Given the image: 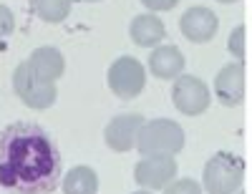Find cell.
<instances>
[{
	"label": "cell",
	"instance_id": "obj_1",
	"mask_svg": "<svg viewBox=\"0 0 252 194\" xmlns=\"http://www.w3.org/2000/svg\"><path fill=\"white\" fill-rule=\"evenodd\" d=\"M61 184V152L33 121L0 131V187L8 194H51Z\"/></svg>",
	"mask_w": 252,
	"mask_h": 194
},
{
	"label": "cell",
	"instance_id": "obj_2",
	"mask_svg": "<svg viewBox=\"0 0 252 194\" xmlns=\"http://www.w3.org/2000/svg\"><path fill=\"white\" fill-rule=\"evenodd\" d=\"M141 157H174L184 149V129L172 119L144 121L136 136Z\"/></svg>",
	"mask_w": 252,
	"mask_h": 194
},
{
	"label": "cell",
	"instance_id": "obj_3",
	"mask_svg": "<svg viewBox=\"0 0 252 194\" xmlns=\"http://www.w3.org/2000/svg\"><path fill=\"white\" fill-rule=\"evenodd\" d=\"M242 179H245V162L232 152H217L204 164L202 189L207 194H237Z\"/></svg>",
	"mask_w": 252,
	"mask_h": 194
},
{
	"label": "cell",
	"instance_id": "obj_4",
	"mask_svg": "<svg viewBox=\"0 0 252 194\" xmlns=\"http://www.w3.org/2000/svg\"><path fill=\"white\" fill-rule=\"evenodd\" d=\"M13 89L18 94V98L23 101L28 109H35V111H43V109H51L58 98V91H56V83L53 81H46L43 76H38L28 61L18 63V68L13 71Z\"/></svg>",
	"mask_w": 252,
	"mask_h": 194
},
{
	"label": "cell",
	"instance_id": "obj_5",
	"mask_svg": "<svg viewBox=\"0 0 252 194\" xmlns=\"http://www.w3.org/2000/svg\"><path fill=\"white\" fill-rule=\"evenodd\" d=\"M106 81H109V89L116 98H136L144 86H146V68L134 58V56H121L116 58L111 66H109V73H106Z\"/></svg>",
	"mask_w": 252,
	"mask_h": 194
},
{
	"label": "cell",
	"instance_id": "obj_6",
	"mask_svg": "<svg viewBox=\"0 0 252 194\" xmlns=\"http://www.w3.org/2000/svg\"><path fill=\"white\" fill-rule=\"evenodd\" d=\"M172 103L184 116H199L209 109L212 98H209V89L202 78L182 73L174 78V86H172Z\"/></svg>",
	"mask_w": 252,
	"mask_h": 194
},
{
	"label": "cell",
	"instance_id": "obj_7",
	"mask_svg": "<svg viewBox=\"0 0 252 194\" xmlns=\"http://www.w3.org/2000/svg\"><path fill=\"white\" fill-rule=\"evenodd\" d=\"M134 179L144 189H164L177 179V159L174 157H144L134 166Z\"/></svg>",
	"mask_w": 252,
	"mask_h": 194
},
{
	"label": "cell",
	"instance_id": "obj_8",
	"mask_svg": "<svg viewBox=\"0 0 252 194\" xmlns=\"http://www.w3.org/2000/svg\"><path fill=\"white\" fill-rule=\"evenodd\" d=\"M144 124L141 114H119L114 116L106 129H103V139H106V146L114 149V152L124 154V152H131L136 146V136H139V129Z\"/></svg>",
	"mask_w": 252,
	"mask_h": 194
},
{
	"label": "cell",
	"instance_id": "obj_9",
	"mask_svg": "<svg viewBox=\"0 0 252 194\" xmlns=\"http://www.w3.org/2000/svg\"><path fill=\"white\" fill-rule=\"evenodd\" d=\"M179 28H182V35L187 40H192V43H209L217 35L220 20H217L215 10H209L204 5H194V8H189L182 15Z\"/></svg>",
	"mask_w": 252,
	"mask_h": 194
},
{
	"label": "cell",
	"instance_id": "obj_10",
	"mask_svg": "<svg viewBox=\"0 0 252 194\" xmlns=\"http://www.w3.org/2000/svg\"><path fill=\"white\" fill-rule=\"evenodd\" d=\"M215 94L222 106H240L245 101V63H227L220 68Z\"/></svg>",
	"mask_w": 252,
	"mask_h": 194
},
{
	"label": "cell",
	"instance_id": "obj_11",
	"mask_svg": "<svg viewBox=\"0 0 252 194\" xmlns=\"http://www.w3.org/2000/svg\"><path fill=\"white\" fill-rule=\"evenodd\" d=\"M184 53L172 46V43H164V46H157L149 56V71L157 76V78H164V81H174L177 76H182L184 71Z\"/></svg>",
	"mask_w": 252,
	"mask_h": 194
},
{
	"label": "cell",
	"instance_id": "obj_12",
	"mask_svg": "<svg viewBox=\"0 0 252 194\" xmlns=\"http://www.w3.org/2000/svg\"><path fill=\"white\" fill-rule=\"evenodd\" d=\"M129 38L141 48H157L166 38V28L161 23V18H157L154 13H144L129 23Z\"/></svg>",
	"mask_w": 252,
	"mask_h": 194
},
{
	"label": "cell",
	"instance_id": "obj_13",
	"mask_svg": "<svg viewBox=\"0 0 252 194\" xmlns=\"http://www.w3.org/2000/svg\"><path fill=\"white\" fill-rule=\"evenodd\" d=\"M28 66L38 73L43 76L46 81H58L63 76V71H66V61H63V53L53 46H43V48H35L28 58Z\"/></svg>",
	"mask_w": 252,
	"mask_h": 194
},
{
	"label": "cell",
	"instance_id": "obj_14",
	"mask_svg": "<svg viewBox=\"0 0 252 194\" xmlns=\"http://www.w3.org/2000/svg\"><path fill=\"white\" fill-rule=\"evenodd\" d=\"M61 187H63V194H98V174L81 164V166H73L66 177H61Z\"/></svg>",
	"mask_w": 252,
	"mask_h": 194
},
{
	"label": "cell",
	"instance_id": "obj_15",
	"mask_svg": "<svg viewBox=\"0 0 252 194\" xmlns=\"http://www.w3.org/2000/svg\"><path fill=\"white\" fill-rule=\"evenodd\" d=\"M33 13L43 23H63L71 15V0H33Z\"/></svg>",
	"mask_w": 252,
	"mask_h": 194
},
{
	"label": "cell",
	"instance_id": "obj_16",
	"mask_svg": "<svg viewBox=\"0 0 252 194\" xmlns=\"http://www.w3.org/2000/svg\"><path fill=\"white\" fill-rule=\"evenodd\" d=\"M227 48H229V53H232L235 63L247 61V28L245 26L232 28V33H229V38H227Z\"/></svg>",
	"mask_w": 252,
	"mask_h": 194
},
{
	"label": "cell",
	"instance_id": "obj_17",
	"mask_svg": "<svg viewBox=\"0 0 252 194\" xmlns=\"http://www.w3.org/2000/svg\"><path fill=\"white\" fill-rule=\"evenodd\" d=\"M164 194H202V184L197 179H174L164 187Z\"/></svg>",
	"mask_w": 252,
	"mask_h": 194
},
{
	"label": "cell",
	"instance_id": "obj_18",
	"mask_svg": "<svg viewBox=\"0 0 252 194\" xmlns=\"http://www.w3.org/2000/svg\"><path fill=\"white\" fill-rule=\"evenodd\" d=\"M13 28H15V15H13V10H10L8 5L0 3V40H3L5 35H10Z\"/></svg>",
	"mask_w": 252,
	"mask_h": 194
},
{
	"label": "cell",
	"instance_id": "obj_19",
	"mask_svg": "<svg viewBox=\"0 0 252 194\" xmlns=\"http://www.w3.org/2000/svg\"><path fill=\"white\" fill-rule=\"evenodd\" d=\"M144 8H149L152 13H164V10H172L177 8L179 0H141Z\"/></svg>",
	"mask_w": 252,
	"mask_h": 194
},
{
	"label": "cell",
	"instance_id": "obj_20",
	"mask_svg": "<svg viewBox=\"0 0 252 194\" xmlns=\"http://www.w3.org/2000/svg\"><path fill=\"white\" fill-rule=\"evenodd\" d=\"M134 194H152L149 189H141V192H134Z\"/></svg>",
	"mask_w": 252,
	"mask_h": 194
},
{
	"label": "cell",
	"instance_id": "obj_21",
	"mask_svg": "<svg viewBox=\"0 0 252 194\" xmlns=\"http://www.w3.org/2000/svg\"><path fill=\"white\" fill-rule=\"evenodd\" d=\"M220 3H227L229 5V3H237V0H220Z\"/></svg>",
	"mask_w": 252,
	"mask_h": 194
},
{
	"label": "cell",
	"instance_id": "obj_22",
	"mask_svg": "<svg viewBox=\"0 0 252 194\" xmlns=\"http://www.w3.org/2000/svg\"><path fill=\"white\" fill-rule=\"evenodd\" d=\"M81 3H98V0H81Z\"/></svg>",
	"mask_w": 252,
	"mask_h": 194
},
{
	"label": "cell",
	"instance_id": "obj_23",
	"mask_svg": "<svg viewBox=\"0 0 252 194\" xmlns=\"http://www.w3.org/2000/svg\"><path fill=\"white\" fill-rule=\"evenodd\" d=\"M240 194H245V192H240Z\"/></svg>",
	"mask_w": 252,
	"mask_h": 194
}]
</instances>
